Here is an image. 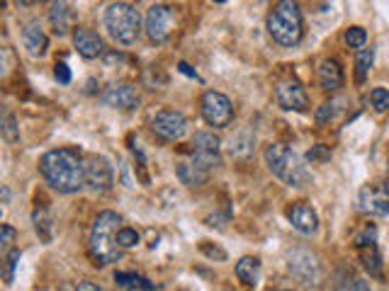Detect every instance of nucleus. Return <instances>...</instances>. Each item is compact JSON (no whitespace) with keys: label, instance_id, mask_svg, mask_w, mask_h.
I'll return each mask as SVG.
<instances>
[{"label":"nucleus","instance_id":"obj_32","mask_svg":"<svg viewBox=\"0 0 389 291\" xmlns=\"http://www.w3.org/2000/svg\"><path fill=\"white\" fill-rule=\"evenodd\" d=\"M340 105H343L340 100L323 102V105L319 107V112H316V122H319V124H326L328 119H333V117H336L338 112H340Z\"/></svg>","mask_w":389,"mask_h":291},{"label":"nucleus","instance_id":"obj_31","mask_svg":"<svg viewBox=\"0 0 389 291\" xmlns=\"http://www.w3.org/2000/svg\"><path fill=\"white\" fill-rule=\"evenodd\" d=\"M345 44L350 48H363L367 44V32L363 27H348L345 30Z\"/></svg>","mask_w":389,"mask_h":291},{"label":"nucleus","instance_id":"obj_27","mask_svg":"<svg viewBox=\"0 0 389 291\" xmlns=\"http://www.w3.org/2000/svg\"><path fill=\"white\" fill-rule=\"evenodd\" d=\"M20 257H23V252H20L18 247L8 250V255L3 257V267H0V274H3V282L5 284H13L15 282V269H18V265H20Z\"/></svg>","mask_w":389,"mask_h":291},{"label":"nucleus","instance_id":"obj_19","mask_svg":"<svg viewBox=\"0 0 389 291\" xmlns=\"http://www.w3.org/2000/svg\"><path fill=\"white\" fill-rule=\"evenodd\" d=\"M49 22H51L54 32H56L58 37L71 32L73 10H71V5H68V0H54L51 10H49Z\"/></svg>","mask_w":389,"mask_h":291},{"label":"nucleus","instance_id":"obj_16","mask_svg":"<svg viewBox=\"0 0 389 291\" xmlns=\"http://www.w3.org/2000/svg\"><path fill=\"white\" fill-rule=\"evenodd\" d=\"M23 46L27 48V53L35 58H42L49 51V37L42 30L39 20H30L23 27Z\"/></svg>","mask_w":389,"mask_h":291},{"label":"nucleus","instance_id":"obj_40","mask_svg":"<svg viewBox=\"0 0 389 291\" xmlns=\"http://www.w3.org/2000/svg\"><path fill=\"white\" fill-rule=\"evenodd\" d=\"M78 289H85V291H100L97 284H90V282H78Z\"/></svg>","mask_w":389,"mask_h":291},{"label":"nucleus","instance_id":"obj_9","mask_svg":"<svg viewBox=\"0 0 389 291\" xmlns=\"http://www.w3.org/2000/svg\"><path fill=\"white\" fill-rule=\"evenodd\" d=\"M115 185V172L107 158L102 155H93L85 163V187L93 192H107Z\"/></svg>","mask_w":389,"mask_h":291},{"label":"nucleus","instance_id":"obj_20","mask_svg":"<svg viewBox=\"0 0 389 291\" xmlns=\"http://www.w3.org/2000/svg\"><path fill=\"white\" fill-rule=\"evenodd\" d=\"M175 172L185 187H202L209 177V170L202 168L199 163H194V160H183V163H178Z\"/></svg>","mask_w":389,"mask_h":291},{"label":"nucleus","instance_id":"obj_7","mask_svg":"<svg viewBox=\"0 0 389 291\" xmlns=\"http://www.w3.org/2000/svg\"><path fill=\"white\" fill-rule=\"evenodd\" d=\"M173 27H175V15L168 5H154V8L146 13V37H149L154 44H163L171 39Z\"/></svg>","mask_w":389,"mask_h":291},{"label":"nucleus","instance_id":"obj_10","mask_svg":"<svg viewBox=\"0 0 389 291\" xmlns=\"http://www.w3.org/2000/svg\"><path fill=\"white\" fill-rule=\"evenodd\" d=\"M219 148H221V141L214 136L212 131H199L194 134L192 138V160L199 163L202 168L212 170L219 160Z\"/></svg>","mask_w":389,"mask_h":291},{"label":"nucleus","instance_id":"obj_14","mask_svg":"<svg viewBox=\"0 0 389 291\" xmlns=\"http://www.w3.org/2000/svg\"><path fill=\"white\" fill-rule=\"evenodd\" d=\"M102 102H105L107 107H117V110H134V107H139V95H137V90H134V85L115 83L105 90Z\"/></svg>","mask_w":389,"mask_h":291},{"label":"nucleus","instance_id":"obj_30","mask_svg":"<svg viewBox=\"0 0 389 291\" xmlns=\"http://www.w3.org/2000/svg\"><path fill=\"white\" fill-rule=\"evenodd\" d=\"M15 63V56H13V48H10L8 41L0 37V78H5V75L10 73V68H13Z\"/></svg>","mask_w":389,"mask_h":291},{"label":"nucleus","instance_id":"obj_42","mask_svg":"<svg viewBox=\"0 0 389 291\" xmlns=\"http://www.w3.org/2000/svg\"><path fill=\"white\" fill-rule=\"evenodd\" d=\"M18 3H20V5H37L39 0H18Z\"/></svg>","mask_w":389,"mask_h":291},{"label":"nucleus","instance_id":"obj_26","mask_svg":"<svg viewBox=\"0 0 389 291\" xmlns=\"http://www.w3.org/2000/svg\"><path fill=\"white\" fill-rule=\"evenodd\" d=\"M372 61H375V51H372V48H360L358 56H355V80H358V83H365L367 80Z\"/></svg>","mask_w":389,"mask_h":291},{"label":"nucleus","instance_id":"obj_23","mask_svg":"<svg viewBox=\"0 0 389 291\" xmlns=\"http://www.w3.org/2000/svg\"><path fill=\"white\" fill-rule=\"evenodd\" d=\"M32 221H35V231H37V235H39V240L42 242H51V238H54L51 214H49L47 209H37V212L32 214Z\"/></svg>","mask_w":389,"mask_h":291},{"label":"nucleus","instance_id":"obj_11","mask_svg":"<svg viewBox=\"0 0 389 291\" xmlns=\"http://www.w3.org/2000/svg\"><path fill=\"white\" fill-rule=\"evenodd\" d=\"M275 95H278L280 107H283V110H288V112H304L307 107H309V97H307V90L302 88V83H300V80H295V78L280 80Z\"/></svg>","mask_w":389,"mask_h":291},{"label":"nucleus","instance_id":"obj_5","mask_svg":"<svg viewBox=\"0 0 389 291\" xmlns=\"http://www.w3.org/2000/svg\"><path fill=\"white\" fill-rule=\"evenodd\" d=\"M105 27L110 32V37L120 44L129 46L139 39L142 32V15L134 5L129 3H112L105 10Z\"/></svg>","mask_w":389,"mask_h":291},{"label":"nucleus","instance_id":"obj_24","mask_svg":"<svg viewBox=\"0 0 389 291\" xmlns=\"http://www.w3.org/2000/svg\"><path fill=\"white\" fill-rule=\"evenodd\" d=\"M360 250V257H363V267L370 272V277H382V257H380V250L377 245H365V247H358Z\"/></svg>","mask_w":389,"mask_h":291},{"label":"nucleus","instance_id":"obj_3","mask_svg":"<svg viewBox=\"0 0 389 291\" xmlns=\"http://www.w3.org/2000/svg\"><path fill=\"white\" fill-rule=\"evenodd\" d=\"M122 226V219L115 212L97 214L93 228H90L88 247L90 255L95 257V265H110L122 257V247L117 245V231Z\"/></svg>","mask_w":389,"mask_h":291},{"label":"nucleus","instance_id":"obj_44","mask_svg":"<svg viewBox=\"0 0 389 291\" xmlns=\"http://www.w3.org/2000/svg\"><path fill=\"white\" fill-rule=\"evenodd\" d=\"M214 3H226V0H214Z\"/></svg>","mask_w":389,"mask_h":291},{"label":"nucleus","instance_id":"obj_8","mask_svg":"<svg viewBox=\"0 0 389 291\" xmlns=\"http://www.w3.org/2000/svg\"><path fill=\"white\" fill-rule=\"evenodd\" d=\"M151 131L163 141H180L187 134V119L175 110H163L151 119Z\"/></svg>","mask_w":389,"mask_h":291},{"label":"nucleus","instance_id":"obj_33","mask_svg":"<svg viewBox=\"0 0 389 291\" xmlns=\"http://www.w3.org/2000/svg\"><path fill=\"white\" fill-rule=\"evenodd\" d=\"M370 102L377 112H389V90L385 88H375L370 93Z\"/></svg>","mask_w":389,"mask_h":291},{"label":"nucleus","instance_id":"obj_18","mask_svg":"<svg viewBox=\"0 0 389 291\" xmlns=\"http://www.w3.org/2000/svg\"><path fill=\"white\" fill-rule=\"evenodd\" d=\"M343 68H340V63L336 58H326V61H321V66H319V83H321V88L326 90V93H338L340 88H343Z\"/></svg>","mask_w":389,"mask_h":291},{"label":"nucleus","instance_id":"obj_28","mask_svg":"<svg viewBox=\"0 0 389 291\" xmlns=\"http://www.w3.org/2000/svg\"><path fill=\"white\" fill-rule=\"evenodd\" d=\"M0 138L5 141L15 143L20 138V131H18V124H15V117L8 115L5 110H0Z\"/></svg>","mask_w":389,"mask_h":291},{"label":"nucleus","instance_id":"obj_21","mask_svg":"<svg viewBox=\"0 0 389 291\" xmlns=\"http://www.w3.org/2000/svg\"><path fill=\"white\" fill-rule=\"evenodd\" d=\"M236 277H239L246 287H258V282H261V260L251 255L241 257V260L236 262Z\"/></svg>","mask_w":389,"mask_h":291},{"label":"nucleus","instance_id":"obj_43","mask_svg":"<svg viewBox=\"0 0 389 291\" xmlns=\"http://www.w3.org/2000/svg\"><path fill=\"white\" fill-rule=\"evenodd\" d=\"M5 8V0H0V10H3Z\"/></svg>","mask_w":389,"mask_h":291},{"label":"nucleus","instance_id":"obj_1","mask_svg":"<svg viewBox=\"0 0 389 291\" xmlns=\"http://www.w3.org/2000/svg\"><path fill=\"white\" fill-rule=\"evenodd\" d=\"M39 172L56 192L75 194L85 187V163L78 150L73 148H54L42 155Z\"/></svg>","mask_w":389,"mask_h":291},{"label":"nucleus","instance_id":"obj_37","mask_svg":"<svg viewBox=\"0 0 389 291\" xmlns=\"http://www.w3.org/2000/svg\"><path fill=\"white\" fill-rule=\"evenodd\" d=\"M199 250L204 252V255L207 257H212V260H226V252L224 250H219L217 245H209V242H202V245H199Z\"/></svg>","mask_w":389,"mask_h":291},{"label":"nucleus","instance_id":"obj_13","mask_svg":"<svg viewBox=\"0 0 389 291\" xmlns=\"http://www.w3.org/2000/svg\"><path fill=\"white\" fill-rule=\"evenodd\" d=\"M288 221L292 224V228H297L300 233L311 235L319 231V216L316 212L304 202H295L292 207H288Z\"/></svg>","mask_w":389,"mask_h":291},{"label":"nucleus","instance_id":"obj_35","mask_svg":"<svg viewBox=\"0 0 389 291\" xmlns=\"http://www.w3.org/2000/svg\"><path fill=\"white\" fill-rule=\"evenodd\" d=\"M309 163H323V160H331V148L328 146H311V150L307 153Z\"/></svg>","mask_w":389,"mask_h":291},{"label":"nucleus","instance_id":"obj_39","mask_svg":"<svg viewBox=\"0 0 389 291\" xmlns=\"http://www.w3.org/2000/svg\"><path fill=\"white\" fill-rule=\"evenodd\" d=\"M178 68H180V73L190 75V78H194V80H199V75H197V73H194V71H192V68H190V66H187V63H180V66H178Z\"/></svg>","mask_w":389,"mask_h":291},{"label":"nucleus","instance_id":"obj_41","mask_svg":"<svg viewBox=\"0 0 389 291\" xmlns=\"http://www.w3.org/2000/svg\"><path fill=\"white\" fill-rule=\"evenodd\" d=\"M348 289H370V284H367V282H360V279H358V282L348 284Z\"/></svg>","mask_w":389,"mask_h":291},{"label":"nucleus","instance_id":"obj_12","mask_svg":"<svg viewBox=\"0 0 389 291\" xmlns=\"http://www.w3.org/2000/svg\"><path fill=\"white\" fill-rule=\"evenodd\" d=\"M290 272L302 284H316L321 267H319L316 255H311L309 250H295L290 255Z\"/></svg>","mask_w":389,"mask_h":291},{"label":"nucleus","instance_id":"obj_17","mask_svg":"<svg viewBox=\"0 0 389 291\" xmlns=\"http://www.w3.org/2000/svg\"><path fill=\"white\" fill-rule=\"evenodd\" d=\"M360 207L372 216H389V190L380 187H365L360 192Z\"/></svg>","mask_w":389,"mask_h":291},{"label":"nucleus","instance_id":"obj_6","mask_svg":"<svg viewBox=\"0 0 389 291\" xmlns=\"http://www.w3.org/2000/svg\"><path fill=\"white\" fill-rule=\"evenodd\" d=\"M199 110H202V117L209 127L214 129H224L229 127L231 119H234V105L226 95L217 93V90H207L202 95V102H199Z\"/></svg>","mask_w":389,"mask_h":291},{"label":"nucleus","instance_id":"obj_4","mask_svg":"<svg viewBox=\"0 0 389 291\" xmlns=\"http://www.w3.org/2000/svg\"><path fill=\"white\" fill-rule=\"evenodd\" d=\"M268 32L280 46H297L304 37V18L297 0H278L268 15Z\"/></svg>","mask_w":389,"mask_h":291},{"label":"nucleus","instance_id":"obj_15","mask_svg":"<svg viewBox=\"0 0 389 291\" xmlns=\"http://www.w3.org/2000/svg\"><path fill=\"white\" fill-rule=\"evenodd\" d=\"M73 46L78 48V53L88 61L93 58H100L105 53V41L100 39V34H95L93 30H85V27H78L73 32Z\"/></svg>","mask_w":389,"mask_h":291},{"label":"nucleus","instance_id":"obj_22","mask_svg":"<svg viewBox=\"0 0 389 291\" xmlns=\"http://www.w3.org/2000/svg\"><path fill=\"white\" fill-rule=\"evenodd\" d=\"M115 284L120 289H129V291H151L156 289L154 282H149L146 277L137 272H115Z\"/></svg>","mask_w":389,"mask_h":291},{"label":"nucleus","instance_id":"obj_29","mask_svg":"<svg viewBox=\"0 0 389 291\" xmlns=\"http://www.w3.org/2000/svg\"><path fill=\"white\" fill-rule=\"evenodd\" d=\"M139 242H142V235H139L137 228L120 226V231H117V245H120L122 250H132V247H137Z\"/></svg>","mask_w":389,"mask_h":291},{"label":"nucleus","instance_id":"obj_34","mask_svg":"<svg viewBox=\"0 0 389 291\" xmlns=\"http://www.w3.org/2000/svg\"><path fill=\"white\" fill-rule=\"evenodd\" d=\"M377 240V228L375 226H365L360 233H355V238H353V242H355V247H365V245H372V242Z\"/></svg>","mask_w":389,"mask_h":291},{"label":"nucleus","instance_id":"obj_25","mask_svg":"<svg viewBox=\"0 0 389 291\" xmlns=\"http://www.w3.org/2000/svg\"><path fill=\"white\" fill-rule=\"evenodd\" d=\"M253 143H256V136H251V134H236V136H231L229 141V150L231 155H236V158H246L248 153L253 150Z\"/></svg>","mask_w":389,"mask_h":291},{"label":"nucleus","instance_id":"obj_38","mask_svg":"<svg viewBox=\"0 0 389 291\" xmlns=\"http://www.w3.org/2000/svg\"><path fill=\"white\" fill-rule=\"evenodd\" d=\"M18 238V231L8 224H0V242H13Z\"/></svg>","mask_w":389,"mask_h":291},{"label":"nucleus","instance_id":"obj_36","mask_svg":"<svg viewBox=\"0 0 389 291\" xmlns=\"http://www.w3.org/2000/svg\"><path fill=\"white\" fill-rule=\"evenodd\" d=\"M54 78H56L61 85H68L71 83V68H68L63 61H58L56 66H54Z\"/></svg>","mask_w":389,"mask_h":291},{"label":"nucleus","instance_id":"obj_2","mask_svg":"<svg viewBox=\"0 0 389 291\" xmlns=\"http://www.w3.org/2000/svg\"><path fill=\"white\" fill-rule=\"evenodd\" d=\"M266 163L270 172H273L278 180H283L288 187H309L311 185V172L304 165V160L295 153L292 148L283 143H270L266 146Z\"/></svg>","mask_w":389,"mask_h":291}]
</instances>
